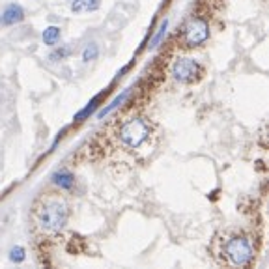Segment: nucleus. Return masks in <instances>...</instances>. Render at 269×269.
Listing matches in <instances>:
<instances>
[{
  "mask_svg": "<svg viewBox=\"0 0 269 269\" xmlns=\"http://www.w3.org/2000/svg\"><path fill=\"white\" fill-rule=\"evenodd\" d=\"M69 215L71 209L66 196L53 191L43 193L34 202V208H32V228L39 236L51 238L66 228Z\"/></svg>",
  "mask_w": 269,
  "mask_h": 269,
  "instance_id": "obj_1",
  "label": "nucleus"
},
{
  "mask_svg": "<svg viewBox=\"0 0 269 269\" xmlns=\"http://www.w3.org/2000/svg\"><path fill=\"white\" fill-rule=\"evenodd\" d=\"M99 10V0H73L71 12L73 13H90Z\"/></svg>",
  "mask_w": 269,
  "mask_h": 269,
  "instance_id": "obj_8",
  "label": "nucleus"
},
{
  "mask_svg": "<svg viewBox=\"0 0 269 269\" xmlns=\"http://www.w3.org/2000/svg\"><path fill=\"white\" fill-rule=\"evenodd\" d=\"M98 56H99V45L96 41L88 43L84 47V51H82V62H84V64H90V62L98 60Z\"/></svg>",
  "mask_w": 269,
  "mask_h": 269,
  "instance_id": "obj_10",
  "label": "nucleus"
},
{
  "mask_svg": "<svg viewBox=\"0 0 269 269\" xmlns=\"http://www.w3.org/2000/svg\"><path fill=\"white\" fill-rule=\"evenodd\" d=\"M60 36H62V30L58 28V26H47L41 34L43 43L49 45V47H55L56 43H58V39H60Z\"/></svg>",
  "mask_w": 269,
  "mask_h": 269,
  "instance_id": "obj_9",
  "label": "nucleus"
},
{
  "mask_svg": "<svg viewBox=\"0 0 269 269\" xmlns=\"http://www.w3.org/2000/svg\"><path fill=\"white\" fill-rule=\"evenodd\" d=\"M51 180H53V184H55L56 187H60L62 191L73 189V185H75V176L69 170H66V168H62V170L55 172Z\"/></svg>",
  "mask_w": 269,
  "mask_h": 269,
  "instance_id": "obj_7",
  "label": "nucleus"
},
{
  "mask_svg": "<svg viewBox=\"0 0 269 269\" xmlns=\"http://www.w3.org/2000/svg\"><path fill=\"white\" fill-rule=\"evenodd\" d=\"M204 73L202 66L193 58H180V60L174 62L172 66V75L177 82L182 84H193L196 80L200 79V75Z\"/></svg>",
  "mask_w": 269,
  "mask_h": 269,
  "instance_id": "obj_5",
  "label": "nucleus"
},
{
  "mask_svg": "<svg viewBox=\"0 0 269 269\" xmlns=\"http://www.w3.org/2000/svg\"><path fill=\"white\" fill-rule=\"evenodd\" d=\"M71 53H73V51H71V47H66V45H64V47H58V49H55L53 53H51V55H49V60H51V62L66 60V58H67L69 55H71Z\"/></svg>",
  "mask_w": 269,
  "mask_h": 269,
  "instance_id": "obj_12",
  "label": "nucleus"
},
{
  "mask_svg": "<svg viewBox=\"0 0 269 269\" xmlns=\"http://www.w3.org/2000/svg\"><path fill=\"white\" fill-rule=\"evenodd\" d=\"M98 101H99V96H96V98H94L92 101L88 103V107H86L84 110H80L79 114H77V120H79V122H80V120H84V118L88 116V114H92L94 109H96V103H98Z\"/></svg>",
  "mask_w": 269,
  "mask_h": 269,
  "instance_id": "obj_15",
  "label": "nucleus"
},
{
  "mask_svg": "<svg viewBox=\"0 0 269 269\" xmlns=\"http://www.w3.org/2000/svg\"><path fill=\"white\" fill-rule=\"evenodd\" d=\"M209 39V23L204 17H191L182 28V43L185 47H198Z\"/></svg>",
  "mask_w": 269,
  "mask_h": 269,
  "instance_id": "obj_4",
  "label": "nucleus"
},
{
  "mask_svg": "<svg viewBox=\"0 0 269 269\" xmlns=\"http://www.w3.org/2000/svg\"><path fill=\"white\" fill-rule=\"evenodd\" d=\"M219 252L222 254V262L227 265H236V267H245L252 262L254 258V247L249 236L245 234H232L225 236L220 241Z\"/></svg>",
  "mask_w": 269,
  "mask_h": 269,
  "instance_id": "obj_2",
  "label": "nucleus"
},
{
  "mask_svg": "<svg viewBox=\"0 0 269 269\" xmlns=\"http://www.w3.org/2000/svg\"><path fill=\"white\" fill-rule=\"evenodd\" d=\"M127 96H129V90H125V92H123L122 96H118V98L114 99V101H112V103H110L109 107H107V109L99 110V112H98V118H103L105 114H109V112H110V110H112V109H116L118 105H122L123 101H125V98H127Z\"/></svg>",
  "mask_w": 269,
  "mask_h": 269,
  "instance_id": "obj_13",
  "label": "nucleus"
},
{
  "mask_svg": "<svg viewBox=\"0 0 269 269\" xmlns=\"http://www.w3.org/2000/svg\"><path fill=\"white\" fill-rule=\"evenodd\" d=\"M23 21H25V10L21 4H15V2L8 4L0 13V26H13Z\"/></svg>",
  "mask_w": 269,
  "mask_h": 269,
  "instance_id": "obj_6",
  "label": "nucleus"
},
{
  "mask_svg": "<svg viewBox=\"0 0 269 269\" xmlns=\"http://www.w3.org/2000/svg\"><path fill=\"white\" fill-rule=\"evenodd\" d=\"M150 133H152V127H150L148 120L129 118L118 127V141L129 150H137L150 139Z\"/></svg>",
  "mask_w": 269,
  "mask_h": 269,
  "instance_id": "obj_3",
  "label": "nucleus"
},
{
  "mask_svg": "<svg viewBox=\"0 0 269 269\" xmlns=\"http://www.w3.org/2000/svg\"><path fill=\"white\" fill-rule=\"evenodd\" d=\"M166 28H168V19H165L163 23H161V26H159V32L155 34V37L152 39V43H150V49H153V47H157L161 43V39L165 37V34H166Z\"/></svg>",
  "mask_w": 269,
  "mask_h": 269,
  "instance_id": "obj_14",
  "label": "nucleus"
},
{
  "mask_svg": "<svg viewBox=\"0 0 269 269\" xmlns=\"http://www.w3.org/2000/svg\"><path fill=\"white\" fill-rule=\"evenodd\" d=\"M8 258H10V262H13V263H23L26 260L25 247H21V245H15V247H12V249H10V254H8Z\"/></svg>",
  "mask_w": 269,
  "mask_h": 269,
  "instance_id": "obj_11",
  "label": "nucleus"
}]
</instances>
